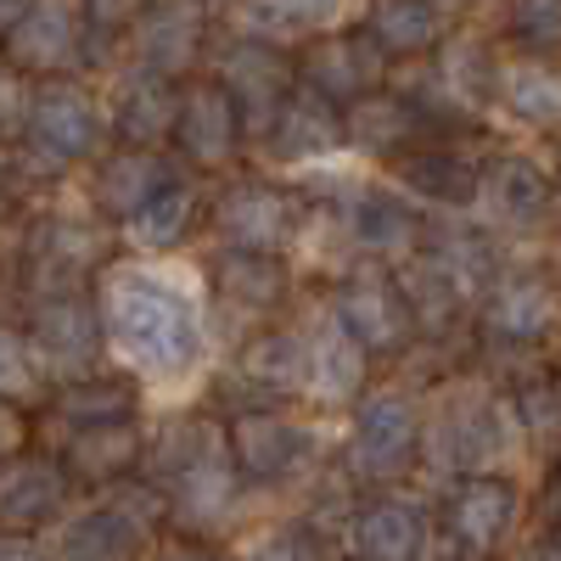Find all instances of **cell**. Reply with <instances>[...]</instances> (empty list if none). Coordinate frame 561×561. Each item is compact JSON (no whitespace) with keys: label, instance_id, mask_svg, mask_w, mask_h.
Returning a JSON list of instances; mask_svg holds the SVG:
<instances>
[{"label":"cell","instance_id":"6da1fadb","mask_svg":"<svg viewBox=\"0 0 561 561\" xmlns=\"http://www.w3.org/2000/svg\"><path fill=\"white\" fill-rule=\"evenodd\" d=\"M113 370L147 393H185L214 365L219 325L208 270L192 259H118L96 280Z\"/></svg>","mask_w":561,"mask_h":561},{"label":"cell","instance_id":"7a4b0ae2","mask_svg":"<svg viewBox=\"0 0 561 561\" xmlns=\"http://www.w3.org/2000/svg\"><path fill=\"white\" fill-rule=\"evenodd\" d=\"M140 478L163 494L169 523L192 539L230 528L248 500V478L237 466V449H230L225 415H203V410H180V415L158 421Z\"/></svg>","mask_w":561,"mask_h":561},{"label":"cell","instance_id":"3957f363","mask_svg":"<svg viewBox=\"0 0 561 561\" xmlns=\"http://www.w3.org/2000/svg\"><path fill=\"white\" fill-rule=\"evenodd\" d=\"M528 455L523 421L511 410V388L489 370H449L427 393V460L421 472L433 483L460 478H511V466Z\"/></svg>","mask_w":561,"mask_h":561},{"label":"cell","instance_id":"277c9868","mask_svg":"<svg viewBox=\"0 0 561 561\" xmlns=\"http://www.w3.org/2000/svg\"><path fill=\"white\" fill-rule=\"evenodd\" d=\"M107 152H113V124H107L102 90L79 73L34 79L23 135L18 147H7V180L12 192L23 180L34 192H45V185H62L68 174H90Z\"/></svg>","mask_w":561,"mask_h":561},{"label":"cell","instance_id":"5b68a950","mask_svg":"<svg viewBox=\"0 0 561 561\" xmlns=\"http://www.w3.org/2000/svg\"><path fill=\"white\" fill-rule=\"evenodd\" d=\"M124 259L118 230L96 208H34L12 230V309L62 293H96V280Z\"/></svg>","mask_w":561,"mask_h":561},{"label":"cell","instance_id":"8992f818","mask_svg":"<svg viewBox=\"0 0 561 561\" xmlns=\"http://www.w3.org/2000/svg\"><path fill=\"white\" fill-rule=\"evenodd\" d=\"M427 460V393L415 382H382L370 388L348 421H343V478L365 494L404 489V478Z\"/></svg>","mask_w":561,"mask_h":561},{"label":"cell","instance_id":"52a82bcc","mask_svg":"<svg viewBox=\"0 0 561 561\" xmlns=\"http://www.w3.org/2000/svg\"><path fill=\"white\" fill-rule=\"evenodd\" d=\"M314 203L280 174H230L208 208V248L214 253H275L293 259L309 242Z\"/></svg>","mask_w":561,"mask_h":561},{"label":"cell","instance_id":"ba28073f","mask_svg":"<svg viewBox=\"0 0 561 561\" xmlns=\"http://www.w3.org/2000/svg\"><path fill=\"white\" fill-rule=\"evenodd\" d=\"M230 427V449L248 489H293V483H314L325 455H332V427L298 415V410H237L225 415Z\"/></svg>","mask_w":561,"mask_h":561},{"label":"cell","instance_id":"9c48e42d","mask_svg":"<svg viewBox=\"0 0 561 561\" xmlns=\"http://www.w3.org/2000/svg\"><path fill=\"white\" fill-rule=\"evenodd\" d=\"M472 332L489 354H511V359H534L539 348L561 343V275L550 264L511 259V270L483 298Z\"/></svg>","mask_w":561,"mask_h":561},{"label":"cell","instance_id":"30bf717a","mask_svg":"<svg viewBox=\"0 0 561 561\" xmlns=\"http://www.w3.org/2000/svg\"><path fill=\"white\" fill-rule=\"evenodd\" d=\"M12 320L23 325L34 359L45 365V377H51L57 388H73V382H90V377H102V370H113L107 325H102L96 293L39 298V304L18 309Z\"/></svg>","mask_w":561,"mask_h":561},{"label":"cell","instance_id":"8fae6325","mask_svg":"<svg viewBox=\"0 0 561 561\" xmlns=\"http://www.w3.org/2000/svg\"><path fill=\"white\" fill-rule=\"evenodd\" d=\"M325 309L337 314L343 332L370 354V359H410L421 348V332H415V314L399 293V275L382 270V264H354V270H337L325 280Z\"/></svg>","mask_w":561,"mask_h":561},{"label":"cell","instance_id":"7c38bea8","mask_svg":"<svg viewBox=\"0 0 561 561\" xmlns=\"http://www.w3.org/2000/svg\"><path fill=\"white\" fill-rule=\"evenodd\" d=\"M203 270L214 293V325L219 337H230V348L280 325V309L298 293L293 259H275V253H214Z\"/></svg>","mask_w":561,"mask_h":561},{"label":"cell","instance_id":"4fadbf2b","mask_svg":"<svg viewBox=\"0 0 561 561\" xmlns=\"http://www.w3.org/2000/svg\"><path fill=\"white\" fill-rule=\"evenodd\" d=\"M208 79L225 84V96L242 107L253 147L264 140V129L280 118V107H287V102L298 96V84H304L293 51H280V45H264V39H253V34H237V28L214 34Z\"/></svg>","mask_w":561,"mask_h":561},{"label":"cell","instance_id":"5bb4252c","mask_svg":"<svg viewBox=\"0 0 561 561\" xmlns=\"http://www.w3.org/2000/svg\"><path fill=\"white\" fill-rule=\"evenodd\" d=\"M444 550H449V539H444L438 505L415 489L365 494L343 528L348 561H449Z\"/></svg>","mask_w":561,"mask_h":561},{"label":"cell","instance_id":"9a60e30c","mask_svg":"<svg viewBox=\"0 0 561 561\" xmlns=\"http://www.w3.org/2000/svg\"><path fill=\"white\" fill-rule=\"evenodd\" d=\"M219 388L230 393V415L237 410H298V404H309L304 320H280L270 332L248 337L242 348H230Z\"/></svg>","mask_w":561,"mask_h":561},{"label":"cell","instance_id":"2e32d148","mask_svg":"<svg viewBox=\"0 0 561 561\" xmlns=\"http://www.w3.org/2000/svg\"><path fill=\"white\" fill-rule=\"evenodd\" d=\"M556 214L561 197H556L550 163H539L534 152H483L478 208H472L483 230H494L500 242H534Z\"/></svg>","mask_w":561,"mask_h":561},{"label":"cell","instance_id":"e0dca14e","mask_svg":"<svg viewBox=\"0 0 561 561\" xmlns=\"http://www.w3.org/2000/svg\"><path fill=\"white\" fill-rule=\"evenodd\" d=\"M348 158L354 163H382V169H399L404 158L415 152H433V147H460V129L444 124L438 113H427L410 90L388 84L382 96H365L354 102L348 113Z\"/></svg>","mask_w":561,"mask_h":561},{"label":"cell","instance_id":"ac0fdd59","mask_svg":"<svg viewBox=\"0 0 561 561\" xmlns=\"http://www.w3.org/2000/svg\"><path fill=\"white\" fill-rule=\"evenodd\" d=\"M214 18L208 0H147L124 34V68H147L163 79H197V68H208L214 51Z\"/></svg>","mask_w":561,"mask_h":561},{"label":"cell","instance_id":"d6986e66","mask_svg":"<svg viewBox=\"0 0 561 561\" xmlns=\"http://www.w3.org/2000/svg\"><path fill=\"white\" fill-rule=\"evenodd\" d=\"M253 158L275 174H287V180H298L309 169H325V163H343L348 158V118H343L337 102H325L320 90L298 84V96L264 129Z\"/></svg>","mask_w":561,"mask_h":561},{"label":"cell","instance_id":"ffe728a7","mask_svg":"<svg viewBox=\"0 0 561 561\" xmlns=\"http://www.w3.org/2000/svg\"><path fill=\"white\" fill-rule=\"evenodd\" d=\"M90 45H96V23L84 0H34V12L7 28V68L28 79H62L90 68Z\"/></svg>","mask_w":561,"mask_h":561},{"label":"cell","instance_id":"44dd1931","mask_svg":"<svg viewBox=\"0 0 561 561\" xmlns=\"http://www.w3.org/2000/svg\"><path fill=\"white\" fill-rule=\"evenodd\" d=\"M438 517H444V539L455 556L489 561L523 528V483L517 478H460L444 489Z\"/></svg>","mask_w":561,"mask_h":561},{"label":"cell","instance_id":"7402d4cb","mask_svg":"<svg viewBox=\"0 0 561 561\" xmlns=\"http://www.w3.org/2000/svg\"><path fill=\"white\" fill-rule=\"evenodd\" d=\"M298 73H304L309 90H320L325 102H337L348 113L365 96H382V90L399 79V62L382 51V39L359 23V28L325 34V39L309 45V51H298Z\"/></svg>","mask_w":561,"mask_h":561},{"label":"cell","instance_id":"603a6c76","mask_svg":"<svg viewBox=\"0 0 561 561\" xmlns=\"http://www.w3.org/2000/svg\"><path fill=\"white\" fill-rule=\"evenodd\" d=\"M107 124H113V147L135 152H174V129L185 113V84L147 73V68H118L107 79Z\"/></svg>","mask_w":561,"mask_h":561},{"label":"cell","instance_id":"cb8c5ba5","mask_svg":"<svg viewBox=\"0 0 561 561\" xmlns=\"http://www.w3.org/2000/svg\"><path fill=\"white\" fill-rule=\"evenodd\" d=\"M242 152H253V135H248L242 107L225 96V84H214L208 73L185 79V113L174 129V158L192 174H219Z\"/></svg>","mask_w":561,"mask_h":561},{"label":"cell","instance_id":"d4e9b609","mask_svg":"<svg viewBox=\"0 0 561 561\" xmlns=\"http://www.w3.org/2000/svg\"><path fill=\"white\" fill-rule=\"evenodd\" d=\"M298 320H304V343H309V410L348 415L370 393V365L377 359L343 332L337 314L325 309V298H314Z\"/></svg>","mask_w":561,"mask_h":561},{"label":"cell","instance_id":"484cf974","mask_svg":"<svg viewBox=\"0 0 561 561\" xmlns=\"http://www.w3.org/2000/svg\"><path fill=\"white\" fill-rule=\"evenodd\" d=\"M79 494V478L68 472V460L57 449H23L7 460V472H0V523L7 534H28L39 539V528H62L68 523V505Z\"/></svg>","mask_w":561,"mask_h":561},{"label":"cell","instance_id":"4316f807","mask_svg":"<svg viewBox=\"0 0 561 561\" xmlns=\"http://www.w3.org/2000/svg\"><path fill=\"white\" fill-rule=\"evenodd\" d=\"M208 208H214V197L203 192V174L180 169L147 208H135L118 225V242L129 259H180V248L197 230H208Z\"/></svg>","mask_w":561,"mask_h":561},{"label":"cell","instance_id":"83f0119b","mask_svg":"<svg viewBox=\"0 0 561 561\" xmlns=\"http://www.w3.org/2000/svg\"><path fill=\"white\" fill-rule=\"evenodd\" d=\"M365 12H370V0H237L225 28L253 34L264 45H280V51H293V45L309 51L325 34L359 28Z\"/></svg>","mask_w":561,"mask_h":561},{"label":"cell","instance_id":"f1b7e54d","mask_svg":"<svg viewBox=\"0 0 561 561\" xmlns=\"http://www.w3.org/2000/svg\"><path fill=\"white\" fill-rule=\"evenodd\" d=\"M388 180L399 185L415 208H427L433 219H472L483 158L460 152V147H433V152H415L399 169H388Z\"/></svg>","mask_w":561,"mask_h":561},{"label":"cell","instance_id":"f546056e","mask_svg":"<svg viewBox=\"0 0 561 561\" xmlns=\"http://www.w3.org/2000/svg\"><path fill=\"white\" fill-rule=\"evenodd\" d=\"M185 163L174 152H135V147H113L96 169L84 174V208H96L113 230L135 214L147 208L163 185L180 174Z\"/></svg>","mask_w":561,"mask_h":561},{"label":"cell","instance_id":"4dcf8cb0","mask_svg":"<svg viewBox=\"0 0 561 561\" xmlns=\"http://www.w3.org/2000/svg\"><path fill=\"white\" fill-rule=\"evenodd\" d=\"M140 404H147V388L129 382L124 370H102L90 382L57 388L51 404L34 415V433L57 427L62 438H73V433H96V427H124V421H140Z\"/></svg>","mask_w":561,"mask_h":561},{"label":"cell","instance_id":"1f68e13d","mask_svg":"<svg viewBox=\"0 0 561 561\" xmlns=\"http://www.w3.org/2000/svg\"><path fill=\"white\" fill-rule=\"evenodd\" d=\"M147 433L140 421H124V427H96V433H73V438H57V455L68 460V472L79 478V489H124L147 472Z\"/></svg>","mask_w":561,"mask_h":561},{"label":"cell","instance_id":"d6a6232c","mask_svg":"<svg viewBox=\"0 0 561 561\" xmlns=\"http://www.w3.org/2000/svg\"><path fill=\"white\" fill-rule=\"evenodd\" d=\"M393 275H399V293H404V304H410V314H415L421 348L438 354L444 343H455V337L466 332V325H478V309L455 293V280L427 259V248H421L415 259H404Z\"/></svg>","mask_w":561,"mask_h":561},{"label":"cell","instance_id":"836d02e7","mask_svg":"<svg viewBox=\"0 0 561 561\" xmlns=\"http://www.w3.org/2000/svg\"><path fill=\"white\" fill-rule=\"evenodd\" d=\"M365 28L382 39V51L410 68V62H427L444 51V39L460 28L449 0H370Z\"/></svg>","mask_w":561,"mask_h":561},{"label":"cell","instance_id":"e575fe53","mask_svg":"<svg viewBox=\"0 0 561 561\" xmlns=\"http://www.w3.org/2000/svg\"><path fill=\"white\" fill-rule=\"evenodd\" d=\"M500 118H511L517 129L534 135H556L561 129V57H523L511 51L500 68Z\"/></svg>","mask_w":561,"mask_h":561},{"label":"cell","instance_id":"d590c367","mask_svg":"<svg viewBox=\"0 0 561 561\" xmlns=\"http://www.w3.org/2000/svg\"><path fill=\"white\" fill-rule=\"evenodd\" d=\"M505 388H511V410H517V421H523L528 449L545 455V460H561V382H556V370L517 377Z\"/></svg>","mask_w":561,"mask_h":561},{"label":"cell","instance_id":"8d00e7d4","mask_svg":"<svg viewBox=\"0 0 561 561\" xmlns=\"http://www.w3.org/2000/svg\"><path fill=\"white\" fill-rule=\"evenodd\" d=\"M0 393H7V410H45L51 404V393H57V382L45 377V365L34 359V348H28V337H23V325L12 320L7 325V370H0Z\"/></svg>","mask_w":561,"mask_h":561},{"label":"cell","instance_id":"74e56055","mask_svg":"<svg viewBox=\"0 0 561 561\" xmlns=\"http://www.w3.org/2000/svg\"><path fill=\"white\" fill-rule=\"evenodd\" d=\"M230 561H332V539L320 528H309L304 517L298 523H270V528L248 534Z\"/></svg>","mask_w":561,"mask_h":561},{"label":"cell","instance_id":"f35d334b","mask_svg":"<svg viewBox=\"0 0 561 561\" xmlns=\"http://www.w3.org/2000/svg\"><path fill=\"white\" fill-rule=\"evenodd\" d=\"M500 18L523 57H561V0H500Z\"/></svg>","mask_w":561,"mask_h":561},{"label":"cell","instance_id":"ab89813d","mask_svg":"<svg viewBox=\"0 0 561 561\" xmlns=\"http://www.w3.org/2000/svg\"><path fill=\"white\" fill-rule=\"evenodd\" d=\"M152 561H225L208 539H192V534H174V539H163L158 545V556Z\"/></svg>","mask_w":561,"mask_h":561},{"label":"cell","instance_id":"60d3db41","mask_svg":"<svg viewBox=\"0 0 561 561\" xmlns=\"http://www.w3.org/2000/svg\"><path fill=\"white\" fill-rule=\"evenodd\" d=\"M511 561H561V528H545V534L523 539Z\"/></svg>","mask_w":561,"mask_h":561},{"label":"cell","instance_id":"b9f144b4","mask_svg":"<svg viewBox=\"0 0 561 561\" xmlns=\"http://www.w3.org/2000/svg\"><path fill=\"white\" fill-rule=\"evenodd\" d=\"M0 561H51V545H39L28 534H7V545H0Z\"/></svg>","mask_w":561,"mask_h":561},{"label":"cell","instance_id":"7bdbcfd3","mask_svg":"<svg viewBox=\"0 0 561 561\" xmlns=\"http://www.w3.org/2000/svg\"><path fill=\"white\" fill-rule=\"evenodd\" d=\"M539 511L550 517V528H561V460H550V478L539 489Z\"/></svg>","mask_w":561,"mask_h":561},{"label":"cell","instance_id":"ee69618b","mask_svg":"<svg viewBox=\"0 0 561 561\" xmlns=\"http://www.w3.org/2000/svg\"><path fill=\"white\" fill-rule=\"evenodd\" d=\"M550 169H556V197H561V147H556V163Z\"/></svg>","mask_w":561,"mask_h":561},{"label":"cell","instance_id":"f6af8a7d","mask_svg":"<svg viewBox=\"0 0 561 561\" xmlns=\"http://www.w3.org/2000/svg\"><path fill=\"white\" fill-rule=\"evenodd\" d=\"M550 370H556V382H561V343H556V365Z\"/></svg>","mask_w":561,"mask_h":561},{"label":"cell","instance_id":"bcb514c9","mask_svg":"<svg viewBox=\"0 0 561 561\" xmlns=\"http://www.w3.org/2000/svg\"><path fill=\"white\" fill-rule=\"evenodd\" d=\"M449 7H466V0H449Z\"/></svg>","mask_w":561,"mask_h":561}]
</instances>
